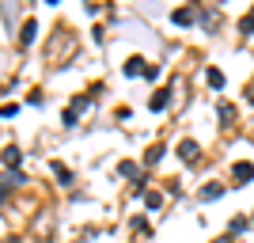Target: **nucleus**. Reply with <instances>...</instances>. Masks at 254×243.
Here are the masks:
<instances>
[{
    "instance_id": "0eeeda50",
    "label": "nucleus",
    "mask_w": 254,
    "mask_h": 243,
    "mask_svg": "<svg viewBox=\"0 0 254 243\" xmlns=\"http://www.w3.org/2000/svg\"><path fill=\"white\" fill-rule=\"evenodd\" d=\"M4 163H19V148H4Z\"/></svg>"
},
{
    "instance_id": "39448f33",
    "label": "nucleus",
    "mask_w": 254,
    "mask_h": 243,
    "mask_svg": "<svg viewBox=\"0 0 254 243\" xmlns=\"http://www.w3.org/2000/svg\"><path fill=\"white\" fill-rule=\"evenodd\" d=\"M167 106V91H156V99H152V110H163Z\"/></svg>"
},
{
    "instance_id": "7ed1b4c3",
    "label": "nucleus",
    "mask_w": 254,
    "mask_h": 243,
    "mask_svg": "<svg viewBox=\"0 0 254 243\" xmlns=\"http://www.w3.org/2000/svg\"><path fill=\"white\" fill-rule=\"evenodd\" d=\"M220 194H224V186H220V182H209V186H205V190L197 194V198H201V201H212V198H220Z\"/></svg>"
},
{
    "instance_id": "f257e3e1",
    "label": "nucleus",
    "mask_w": 254,
    "mask_h": 243,
    "mask_svg": "<svg viewBox=\"0 0 254 243\" xmlns=\"http://www.w3.org/2000/svg\"><path fill=\"white\" fill-rule=\"evenodd\" d=\"M232 179L235 182H251L254 179V167H251V163H235V167H232Z\"/></svg>"
},
{
    "instance_id": "1a4fd4ad",
    "label": "nucleus",
    "mask_w": 254,
    "mask_h": 243,
    "mask_svg": "<svg viewBox=\"0 0 254 243\" xmlns=\"http://www.w3.org/2000/svg\"><path fill=\"white\" fill-rule=\"evenodd\" d=\"M239 27H243V34H251V31H254V15H247V19L239 23Z\"/></svg>"
},
{
    "instance_id": "6e6552de",
    "label": "nucleus",
    "mask_w": 254,
    "mask_h": 243,
    "mask_svg": "<svg viewBox=\"0 0 254 243\" xmlns=\"http://www.w3.org/2000/svg\"><path fill=\"white\" fill-rule=\"evenodd\" d=\"M193 19V11L190 8H182V11H175V23H190Z\"/></svg>"
},
{
    "instance_id": "f03ea898",
    "label": "nucleus",
    "mask_w": 254,
    "mask_h": 243,
    "mask_svg": "<svg viewBox=\"0 0 254 243\" xmlns=\"http://www.w3.org/2000/svg\"><path fill=\"white\" fill-rule=\"evenodd\" d=\"M179 156L186 160V163H190V160H197V145H193V141H182V145H179Z\"/></svg>"
},
{
    "instance_id": "9d476101",
    "label": "nucleus",
    "mask_w": 254,
    "mask_h": 243,
    "mask_svg": "<svg viewBox=\"0 0 254 243\" xmlns=\"http://www.w3.org/2000/svg\"><path fill=\"white\" fill-rule=\"evenodd\" d=\"M247 99H251V103H254V84H251V95H247Z\"/></svg>"
},
{
    "instance_id": "20e7f679",
    "label": "nucleus",
    "mask_w": 254,
    "mask_h": 243,
    "mask_svg": "<svg viewBox=\"0 0 254 243\" xmlns=\"http://www.w3.org/2000/svg\"><path fill=\"white\" fill-rule=\"evenodd\" d=\"M34 31H38L34 23H23V34H19V42H23V46H27V42H34Z\"/></svg>"
},
{
    "instance_id": "423d86ee",
    "label": "nucleus",
    "mask_w": 254,
    "mask_h": 243,
    "mask_svg": "<svg viewBox=\"0 0 254 243\" xmlns=\"http://www.w3.org/2000/svg\"><path fill=\"white\" fill-rule=\"evenodd\" d=\"M209 84H212V87L224 84V73H220V69H209Z\"/></svg>"
}]
</instances>
